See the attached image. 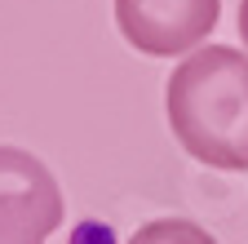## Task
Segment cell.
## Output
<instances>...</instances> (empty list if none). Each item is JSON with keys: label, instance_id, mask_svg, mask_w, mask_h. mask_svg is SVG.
I'll list each match as a JSON object with an SVG mask.
<instances>
[{"label": "cell", "instance_id": "obj_1", "mask_svg": "<svg viewBox=\"0 0 248 244\" xmlns=\"http://www.w3.org/2000/svg\"><path fill=\"white\" fill-rule=\"evenodd\" d=\"M169 129L208 169H248V49L200 45L164 84Z\"/></svg>", "mask_w": 248, "mask_h": 244}, {"label": "cell", "instance_id": "obj_4", "mask_svg": "<svg viewBox=\"0 0 248 244\" xmlns=\"http://www.w3.org/2000/svg\"><path fill=\"white\" fill-rule=\"evenodd\" d=\"M124 244H217L200 222H186V218H155L142 222Z\"/></svg>", "mask_w": 248, "mask_h": 244}, {"label": "cell", "instance_id": "obj_3", "mask_svg": "<svg viewBox=\"0 0 248 244\" xmlns=\"http://www.w3.org/2000/svg\"><path fill=\"white\" fill-rule=\"evenodd\" d=\"M217 18L222 0H115V27L138 53L173 58L200 49Z\"/></svg>", "mask_w": 248, "mask_h": 244}, {"label": "cell", "instance_id": "obj_2", "mask_svg": "<svg viewBox=\"0 0 248 244\" xmlns=\"http://www.w3.org/2000/svg\"><path fill=\"white\" fill-rule=\"evenodd\" d=\"M62 218L67 204L53 173L18 146H0V244H45Z\"/></svg>", "mask_w": 248, "mask_h": 244}, {"label": "cell", "instance_id": "obj_5", "mask_svg": "<svg viewBox=\"0 0 248 244\" xmlns=\"http://www.w3.org/2000/svg\"><path fill=\"white\" fill-rule=\"evenodd\" d=\"M239 40L248 49V0H239Z\"/></svg>", "mask_w": 248, "mask_h": 244}]
</instances>
